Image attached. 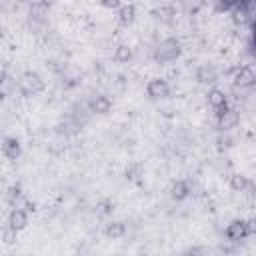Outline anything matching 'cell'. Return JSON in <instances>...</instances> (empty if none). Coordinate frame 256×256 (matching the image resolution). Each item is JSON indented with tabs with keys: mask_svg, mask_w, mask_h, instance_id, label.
I'll return each mask as SVG.
<instances>
[{
	"mask_svg": "<svg viewBox=\"0 0 256 256\" xmlns=\"http://www.w3.org/2000/svg\"><path fill=\"white\" fill-rule=\"evenodd\" d=\"M182 54V44L178 38H164L156 48H154V60L158 64H170L178 60Z\"/></svg>",
	"mask_w": 256,
	"mask_h": 256,
	"instance_id": "cell-1",
	"label": "cell"
},
{
	"mask_svg": "<svg viewBox=\"0 0 256 256\" xmlns=\"http://www.w3.org/2000/svg\"><path fill=\"white\" fill-rule=\"evenodd\" d=\"M44 88H46V82L38 72L28 70L20 76V90L24 96H36V94L44 92Z\"/></svg>",
	"mask_w": 256,
	"mask_h": 256,
	"instance_id": "cell-2",
	"label": "cell"
},
{
	"mask_svg": "<svg viewBox=\"0 0 256 256\" xmlns=\"http://www.w3.org/2000/svg\"><path fill=\"white\" fill-rule=\"evenodd\" d=\"M146 94L152 100H166L170 96V84L164 78H152L146 84Z\"/></svg>",
	"mask_w": 256,
	"mask_h": 256,
	"instance_id": "cell-3",
	"label": "cell"
},
{
	"mask_svg": "<svg viewBox=\"0 0 256 256\" xmlns=\"http://www.w3.org/2000/svg\"><path fill=\"white\" fill-rule=\"evenodd\" d=\"M224 236L230 240V242H242V240H246L250 234H248V226H246V220H242V218H236V220H232L228 226H226V230H224Z\"/></svg>",
	"mask_w": 256,
	"mask_h": 256,
	"instance_id": "cell-4",
	"label": "cell"
},
{
	"mask_svg": "<svg viewBox=\"0 0 256 256\" xmlns=\"http://www.w3.org/2000/svg\"><path fill=\"white\" fill-rule=\"evenodd\" d=\"M206 100H208V104L214 108L216 118H220V116H222V114L228 110V100H226V94H224V90H220V88H216V86L208 90Z\"/></svg>",
	"mask_w": 256,
	"mask_h": 256,
	"instance_id": "cell-5",
	"label": "cell"
},
{
	"mask_svg": "<svg viewBox=\"0 0 256 256\" xmlns=\"http://www.w3.org/2000/svg\"><path fill=\"white\" fill-rule=\"evenodd\" d=\"M234 84L238 88H252L256 84V72L250 66H240L234 74Z\"/></svg>",
	"mask_w": 256,
	"mask_h": 256,
	"instance_id": "cell-6",
	"label": "cell"
},
{
	"mask_svg": "<svg viewBox=\"0 0 256 256\" xmlns=\"http://www.w3.org/2000/svg\"><path fill=\"white\" fill-rule=\"evenodd\" d=\"M8 226H10L12 230H16V232L24 230V228L28 226V212H26L24 208H20V206L12 208L10 214H8Z\"/></svg>",
	"mask_w": 256,
	"mask_h": 256,
	"instance_id": "cell-7",
	"label": "cell"
},
{
	"mask_svg": "<svg viewBox=\"0 0 256 256\" xmlns=\"http://www.w3.org/2000/svg\"><path fill=\"white\" fill-rule=\"evenodd\" d=\"M2 152L8 160H18L22 154V144L16 136H4L2 140Z\"/></svg>",
	"mask_w": 256,
	"mask_h": 256,
	"instance_id": "cell-8",
	"label": "cell"
},
{
	"mask_svg": "<svg viewBox=\"0 0 256 256\" xmlns=\"http://www.w3.org/2000/svg\"><path fill=\"white\" fill-rule=\"evenodd\" d=\"M240 122V114L234 110V108H228L220 118H218V128L222 132H230L232 128H236Z\"/></svg>",
	"mask_w": 256,
	"mask_h": 256,
	"instance_id": "cell-9",
	"label": "cell"
},
{
	"mask_svg": "<svg viewBox=\"0 0 256 256\" xmlns=\"http://www.w3.org/2000/svg\"><path fill=\"white\" fill-rule=\"evenodd\" d=\"M196 80L200 84H216L218 82V72L212 64H202L196 70Z\"/></svg>",
	"mask_w": 256,
	"mask_h": 256,
	"instance_id": "cell-10",
	"label": "cell"
},
{
	"mask_svg": "<svg viewBox=\"0 0 256 256\" xmlns=\"http://www.w3.org/2000/svg\"><path fill=\"white\" fill-rule=\"evenodd\" d=\"M190 184L186 182V180H176V182H172V186H170V198L172 200H176V202H182V200H186L188 196H190Z\"/></svg>",
	"mask_w": 256,
	"mask_h": 256,
	"instance_id": "cell-11",
	"label": "cell"
},
{
	"mask_svg": "<svg viewBox=\"0 0 256 256\" xmlns=\"http://www.w3.org/2000/svg\"><path fill=\"white\" fill-rule=\"evenodd\" d=\"M110 110H112V100H110L108 96H104V94L96 96V98L90 102V112H94V114L104 116V114H110Z\"/></svg>",
	"mask_w": 256,
	"mask_h": 256,
	"instance_id": "cell-12",
	"label": "cell"
},
{
	"mask_svg": "<svg viewBox=\"0 0 256 256\" xmlns=\"http://www.w3.org/2000/svg\"><path fill=\"white\" fill-rule=\"evenodd\" d=\"M136 20V6L134 4H122L118 8V22L120 26H130Z\"/></svg>",
	"mask_w": 256,
	"mask_h": 256,
	"instance_id": "cell-13",
	"label": "cell"
},
{
	"mask_svg": "<svg viewBox=\"0 0 256 256\" xmlns=\"http://www.w3.org/2000/svg\"><path fill=\"white\" fill-rule=\"evenodd\" d=\"M104 234H106V238H110V240H118V238H122V236L126 234V224H124L122 220L108 222L106 228H104Z\"/></svg>",
	"mask_w": 256,
	"mask_h": 256,
	"instance_id": "cell-14",
	"label": "cell"
},
{
	"mask_svg": "<svg viewBox=\"0 0 256 256\" xmlns=\"http://www.w3.org/2000/svg\"><path fill=\"white\" fill-rule=\"evenodd\" d=\"M250 178L246 176V174H242V172H234L232 176H230V188L234 190V192H244V190H248L250 188Z\"/></svg>",
	"mask_w": 256,
	"mask_h": 256,
	"instance_id": "cell-15",
	"label": "cell"
},
{
	"mask_svg": "<svg viewBox=\"0 0 256 256\" xmlns=\"http://www.w3.org/2000/svg\"><path fill=\"white\" fill-rule=\"evenodd\" d=\"M132 58V48L130 46H126V44H120V46H116V50H114V62H128Z\"/></svg>",
	"mask_w": 256,
	"mask_h": 256,
	"instance_id": "cell-16",
	"label": "cell"
},
{
	"mask_svg": "<svg viewBox=\"0 0 256 256\" xmlns=\"http://www.w3.org/2000/svg\"><path fill=\"white\" fill-rule=\"evenodd\" d=\"M124 176H126L128 180H138V178L142 176V164H138V162H132V164L126 168Z\"/></svg>",
	"mask_w": 256,
	"mask_h": 256,
	"instance_id": "cell-17",
	"label": "cell"
},
{
	"mask_svg": "<svg viewBox=\"0 0 256 256\" xmlns=\"http://www.w3.org/2000/svg\"><path fill=\"white\" fill-rule=\"evenodd\" d=\"M22 198V188H20V184H16V186H12L10 190H8V204H12L14 208H16V202Z\"/></svg>",
	"mask_w": 256,
	"mask_h": 256,
	"instance_id": "cell-18",
	"label": "cell"
},
{
	"mask_svg": "<svg viewBox=\"0 0 256 256\" xmlns=\"http://www.w3.org/2000/svg\"><path fill=\"white\" fill-rule=\"evenodd\" d=\"M112 210H114V202L108 200V198H104V200H100V202L96 204V212L102 214V216H104V214H110Z\"/></svg>",
	"mask_w": 256,
	"mask_h": 256,
	"instance_id": "cell-19",
	"label": "cell"
},
{
	"mask_svg": "<svg viewBox=\"0 0 256 256\" xmlns=\"http://www.w3.org/2000/svg\"><path fill=\"white\" fill-rule=\"evenodd\" d=\"M178 256H206V248L204 246H188Z\"/></svg>",
	"mask_w": 256,
	"mask_h": 256,
	"instance_id": "cell-20",
	"label": "cell"
},
{
	"mask_svg": "<svg viewBox=\"0 0 256 256\" xmlns=\"http://www.w3.org/2000/svg\"><path fill=\"white\" fill-rule=\"evenodd\" d=\"M14 238H16V230H12V228L8 226V228L4 230V242L10 244V242H14Z\"/></svg>",
	"mask_w": 256,
	"mask_h": 256,
	"instance_id": "cell-21",
	"label": "cell"
},
{
	"mask_svg": "<svg viewBox=\"0 0 256 256\" xmlns=\"http://www.w3.org/2000/svg\"><path fill=\"white\" fill-rule=\"evenodd\" d=\"M246 226H248V234L250 236H256V216L254 218H248L246 220Z\"/></svg>",
	"mask_w": 256,
	"mask_h": 256,
	"instance_id": "cell-22",
	"label": "cell"
},
{
	"mask_svg": "<svg viewBox=\"0 0 256 256\" xmlns=\"http://www.w3.org/2000/svg\"><path fill=\"white\" fill-rule=\"evenodd\" d=\"M22 206H24L26 212H34V210H36V208H34V202H30V200H24Z\"/></svg>",
	"mask_w": 256,
	"mask_h": 256,
	"instance_id": "cell-23",
	"label": "cell"
},
{
	"mask_svg": "<svg viewBox=\"0 0 256 256\" xmlns=\"http://www.w3.org/2000/svg\"><path fill=\"white\" fill-rule=\"evenodd\" d=\"M248 190H250V194H252V198H256V182H252Z\"/></svg>",
	"mask_w": 256,
	"mask_h": 256,
	"instance_id": "cell-24",
	"label": "cell"
},
{
	"mask_svg": "<svg viewBox=\"0 0 256 256\" xmlns=\"http://www.w3.org/2000/svg\"><path fill=\"white\" fill-rule=\"evenodd\" d=\"M252 38H254V44H256V24H254V32H252Z\"/></svg>",
	"mask_w": 256,
	"mask_h": 256,
	"instance_id": "cell-25",
	"label": "cell"
},
{
	"mask_svg": "<svg viewBox=\"0 0 256 256\" xmlns=\"http://www.w3.org/2000/svg\"><path fill=\"white\" fill-rule=\"evenodd\" d=\"M136 256H148V254H136Z\"/></svg>",
	"mask_w": 256,
	"mask_h": 256,
	"instance_id": "cell-26",
	"label": "cell"
},
{
	"mask_svg": "<svg viewBox=\"0 0 256 256\" xmlns=\"http://www.w3.org/2000/svg\"><path fill=\"white\" fill-rule=\"evenodd\" d=\"M114 256H122V254H114Z\"/></svg>",
	"mask_w": 256,
	"mask_h": 256,
	"instance_id": "cell-27",
	"label": "cell"
}]
</instances>
